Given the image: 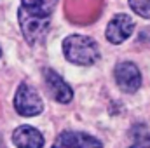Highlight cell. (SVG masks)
I'll list each match as a JSON object with an SVG mask.
<instances>
[{
	"label": "cell",
	"instance_id": "14",
	"mask_svg": "<svg viewBox=\"0 0 150 148\" xmlns=\"http://www.w3.org/2000/svg\"><path fill=\"white\" fill-rule=\"evenodd\" d=\"M0 56H2V49H0Z\"/></svg>",
	"mask_w": 150,
	"mask_h": 148
},
{
	"label": "cell",
	"instance_id": "7",
	"mask_svg": "<svg viewBox=\"0 0 150 148\" xmlns=\"http://www.w3.org/2000/svg\"><path fill=\"white\" fill-rule=\"evenodd\" d=\"M56 141L65 148H103L100 140L79 131H63L56 138Z\"/></svg>",
	"mask_w": 150,
	"mask_h": 148
},
{
	"label": "cell",
	"instance_id": "5",
	"mask_svg": "<svg viewBox=\"0 0 150 148\" xmlns=\"http://www.w3.org/2000/svg\"><path fill=\"white\" fill-rule=\"evenodd\" d=\"M134 30V21L127 14H115L107 26V40L110 44H122L131 37Z\"/></svg>",
	"mask_w": 150,
	"mask_h": 148
},
{
	"label": "cell",
	"instance_id": "3",
	"mask_svg": "<svg viewBox=\"0 0 150 148\" xmlns=\"http://www.w3.org/2000/svg\"><path fill=\"white\" fill-rule=\"evenodd\" d=\"M14 108L21 117H35L44 110L42 98L28 84H21L14 96Z\"/></svg>",
	"mask_w": 150,
	"mask_h": 148
},
{
	"label": "cell",
	"instance_id": "11",
	"mask_svg": "<svg viewBox=\"0 0 150 148\" xmlns=\"http://www.w3.org/2000/svg\"><path fill=\"white\" fill-rule=\"evenodd\" d=\"M58 0H21V5L26 7H37V9H44V11H51L54 12Z\"/></svg>",
	"mask_w": 150,
	"mask_h": 148
},
{
	"label": "cell",
	"instance_id": "6",
	"mask_svg": "<svg viewBox=\"0 0 150 148\" xmlns=\"http://www.w3.org/2000/svg\"><path fill=\"white\" fill-rule=\"evenodd\" d=\"M44 78H45V84H47V87H49L52 98H54L58 103L67 105V103H70V101L74 99V91H72V87L61 78V75H58L54 70L45 68V70H44Z\"/></svg>",
	"mask_w": 150,
	"mask_h": 148
},
{
	"label": "cell",
	"instance_id": "13",
	"mask_svg": "<svg viewBox=\"0 0 150 148\" xmlns=\"http://www.w3.org/2000/svg\"><path fill=\"white\" fill-rule=\"evenodd\" d=\"M0 145H2V138H0Z\"/></svg>",
	"mask_w": 150,
	"mask_h": 148
},
{
	"label": "cell",
	"instance_id": "4",
	"mask_svg": "<svg viewBox=\"0 0 150 148\" xmlns=\"http://www.w3.org/2000/svg\"><path fill=\"white\" fill-rule=\"evenodd\" d=\"M113 75H115V82L119 85L120 91L124 92H136L142 85V73L138 70V66L131 61H120L117 63L115 70H113Z\"/></svg>",
	"mask_w": 150,
	"mask_h": 148
},
{
	"label": "cell",
	"instance_id": "10",
	"mask_svg": "<svg viewBox=\"0 0 150 148\" xmlns=\"http://www.w3.org/2000/svg\"><path fill=\"white\" fill-rule=\"evenodd\" d=\"M129 5L138 16L150 19V0H129Z\"/></svg>",
	"mask_w": 150,
	"mask_h": 148
},
{
	"label": "cell",
	"instance_id": "8",
	"mask_svg": "<svg viewBox=\"0 0 150 148\" xmlns=\"http://www.w3.org/2000/svg\"><path fill=\"white\" fill-rule=\"evenodd\" d=\"M12 141L18 148H44V136L32 125H19L12 132Z\"/></svg>",
	"mask_w": 150,
	"mask_h": 148
},
{
	"label": "cell",
	"instance_id": "12",
	"mask_svg": "<svg viewBox=\"0 0 150 148\" xmlns=\"http://www.w3.org/2000/svg\"><path fill=\"white\" fill-rule=\"evenodd\" d=\"M52 148H65V147H63V145H59V143H58V141H56V143H54V145H52Z\"/></svg>",
	"mask_w": 150,
	"mask_h": 148
},
{
	"label": "cell",
	"instance_id": "1",
	"mask_svg": "<svg viewBox=\"0 0 150 148\" xmlns=\"http://www.w3.org/2000/svg\"><path fill=\"white\" fill-rule=\"evenodd\" d=\"M51 16H52L51 11L26 7V5L19 7L18 11L19 26H21L23 37L26 38L30 45H37L40 42H44V38L47 37V32L51 28Z\"/></svg>",
	"mask_w": 150,
	"mask_h": 148
},
{
	"label": "cell",
	"instance_id": "9",
	"mask_svg": "<svg viewBox=\"0 0 150 148\" xmlns=\"http://www.w3.org/2000/svg\"><path fill=\"white\" fill-rule=\"evenodd\" d=\"M133 136V147L131 148H150V132L145 125H136L131 132Z\"/></svg>",
	"mask_w": 150,
	"mask_h": 148
},
{
	"label": "cell",
	"instance_id": "2",
	"mask_svg": "<svg viewBox=\"0 0 150 148\" xmlns=\"http://www.w3.org/2000/svg\"><path fill=\"white\" fill-rule=\"evenodd\" d=\"M63 54L65 58L80 66H91L100 59V49L96 40L87 35H68L63 40Z\"/></svg>",
	"mask_w": 150,
	"mask_h": 148
}]
</instances>
